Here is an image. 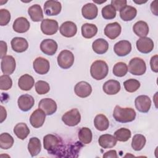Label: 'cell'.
Listing matches in <instances>:
<instances>
[{"label":"cell","mask_w":158,"mask_h":158,"mask_svg":"<svg viewBox=\"0 0 158 158\" xmlns=\"http://www.w3.org/2000/svg\"><path fill=\"white\" fill-rule=\"evenodd\" d=\"M46 118V114L40 109H36L33 112L30 117V123L31 125L38 128L42 127L44 123Z\"/></svg>","instance_id":"obj_14"},{"label":"cell","mask_w":158,"mask_h":158,"mask_svg":"<svg viewBox=\"0 0 158 158\" xmlns=\"http://www.w3.org/2000/svg\"><path fill=\"white\" fill-rule=\"evenodd\" d=\"M28 150L31 157L36 156L41 150L40 140L36 137L31 138L28 144Z\"/></svg>","instance_id":"obj_32"},{"label":"cell","mask_w":158,"mask_h":158,"mask_svg":"<svg viewBox=\"0 0 158 158\" xmlns=\"http://www.w3.org/2000/svg\"><path fill=\"white\" fill-rule=\"evenodd\" d=\"M62 122L67 126L74 127L77 125L81 120V115L79 110L76 109H72L66 112L62 117Z\"/></svg>","instance_id":"obj_6"},{"label":"cell","mask_w":158,"mask_h":158,"mask_svg":"<svg viewBox=\"0 0 158 158\" xmlns=\"http://www.w3.org/2000/svg\"><path fill=\"white\" fill-rule=\"evenodd\" d=\"M16 62L12 56H6L1 59V69L4 75H10L13 73L15 69Z\"/></svg>","instance_id":"obj_8"},{"label":"cell","mask_w":158,"mask_h":158,"mask_svg":"<svg viewBox=\"0 0 158 158\" xmlns=\"http://www.w3.org/2000/svg\"><path fill=\"white\" fill-rule=\"evenodd\" d=\"M58 48L57 43L52 39H46L41 41L40 44V49L41 51L48 56L54 55Z\"/></svg>","instance_id":"obj_18"},{"label":"cell","mask_w":158,"mask_h":158,"mask_svg":"<svg viewBox=\"0 0 158 158\" xmlns=\"http://www.w3.org/2000/svg\"><path fill=\"white\" fill-rule=\"evenodd\" d=\"M17 104L19 109L23 111L27 112L30 110L35 104L33 97L28 94H22L18 98Z\"/></svg>","instance_id":"obj_17"},{"label":"cell","mask_w":158,"mask_h":158,"mask_svg":"<svg viewBox=\"0 0 158 158\" xmlns=\"http://www.w3.org/2000/svg\"><path fill=\"white\" fill-rule=\"evenodd\" d=\"M131 131L125 128H120L114 132V136L118 141L125 142L127 141L131 137Z\"/></svg>","instance_id":"obj_38"},{"label":"cell","mask_w":158,"mask_h":158,"mask_svg":"<svg viewBox=\"0 0 158 158\" xmlns=\"http://www.w3.org/2000/svg\"><path fill=\"white\" fill-rule=\"evenodd\" d=\"M12 86V80L8 75H2L0 77V89L8 90Z\"/></svg>","instance_id":"obj_43"},{"label":"cell","mask_w":158,"mask_h":158,"mask_svg":"<svg viewBox=\"0 0 158 158\" xmlns=\"http://www.w3.org/2000/svg\"><path fill=\"white\" fill-rule=\"evenodd\" d=\"M39 109L44 112L46 115H51L57 110V104L54 100L51 98L42 99L38 103Z\"/></svg>","instance_id":"obj_9"},{"label":"cell","mask_w":158,"mask_h":158,"mask_svg":"<svg viewBox=\"0 0 158 158\" xmlns=\"http://www.w3.org/2000/svg\"><path fill=\"white\" fill-rule=\"evenodd\" d=\"M14 138L8 133H2L0 135V148L2 149H8L14 144Z\"/></svg>","instance_id":"obj_37"},{"label":"cell","mask_w":158,"mask_h":158,"mask_svg":"<svg viewBox=\"0 0 158 158\" xmlns=\"http://www.w3.org/2000/svg\"><path fill=\"white\" fill-rule=\"evenodd\" d=\"M95 128L101 131L107 130L109 127V121L107 117L102 114H98L94 119Z\"/></svg>","instance_id":"obj_31"},{"label":"cell","mask_w":158,"mask_h":158,"mask_svg":"<svg viewBox=\"0 0 158 158\" xmlns=\"http://www.w3.org/2000/svg\"><path fill=\"white\" fill-rule=\"evenodd\" d=\"M137 14V10L131 6H126L120 10V18L125 22L133 20Z\"/></svg>","instance_id":"obj_27"},{"label":"cell","mask_w":158,"mask_h":158,"mask_svg":"<svg viewBox=\"0 0 158 158\" xmlns=\"http://www.w3.org/2000/svg\"><path fill=\"white\" fill-rule=\"evenodd\" d=\"M0 108H1V122H0L2 123L4 122V120L6 118L7 112H6V110L5 109V108L2 106H1Z\"/></svg>","instance_id":"obj_50"},{"label":"cell","mask_w":158,"mask_h":158,"mask_svg":"<svg viewBox=\"0 0 158 158\" xmlns=\"http://www.w3.org/2000/svg\"><path fill=\"white\" fill-rule=\"evenodd\" d=\"M59 31L63 36L71 38L76 35L77 32V27L74 22L66 21L62 23L59 28Z\"/></svg>","instance_id":"obj_19"},{"label":"cell","mask_w":158,"mask_h":158,"mask_svg":"<svg viewBox=\"0 0 158 158\" xmlns=\"http://www.w3.org/2000/svg\"><path fill=\"white\" fill-rule=\"evenodd\" d=\"M128 70L129 72L136 76L143 75L146 70L145 61L140 57H134L131 59L128 64Z\"/></svg>","instance_id":"obj_4"},{"label":"cell","mask_w":158,"mask_h":158,"mask_svg":"<svg viewBox=\"0 0 158 158\" xmlns=\"http://www.w3.org/2000/svg\"><path fill=\"white\" fill-rule=\"evenodd\" d=\"M137 49L141 53L148 54L151 52L154 46L153 41L148 37H141L136 43Z\"/></svg>","instance_id":"obj_13"},{"label":"cell","mask_w":158,"mask_h":158,"mask_svg":"<svg viewBox=\"0 0 158 158\" xmlns=\"http://www.w3.org/2000/svg\"><path fill=\"white\" fill-rule=\"evenodd\" d=\"M134 2H135V3H136V4H143V3H145V2H146L147 1H142V2H136V1H134Z\"/></svg>","instance_id":"obj_51"},{"label":"cell","mask_w":158,"mask_h":158,"mask_svg":"<svg viewBox=\"0 0 158 158\" xmlns=\"http://www.w3.org/2000/svg\"><path fill=\"white\" fill-rule=\"evenodd\" d=\"M33 67L36 73L40 75L46 74L50 69L49 62L42 57H36L33 63Z\"/></svg>","instance_id":"obj_12"},{"label":"cell","mask_w":158,"mask_h":158,"mask_svg":"<svg viewBox=\"0 0 158 158\" xmlns=\"http://www.w3.org/2000/svg\"><path fill=\"white\" fill-rule=\"evenodd\" d=\"M62 143L60 138L52 134L46 135L43 138L44 148L48 151L49 154H58L59 156V153L62 154L67 152L66 146H64Z\"/></svg>","instance_id":"obj_1"},{"label":"cell","mask_w":158,"mask_h":158,"mask_svg":"<svg viewBox=\"0 0 158 158\" xmlns=\"http://www.w3.org/2000/svg\"><path fill=\"white\" fill-rule=\"evenodd\" d=\"M74 91L76 95L78 97L85 98L91 94L92 92V87L88 82L81 81L75 85Z\"/></svg>","instance_id":"obj_16"},{"label":"cell","mask_w":158,"mask_h":158,"mask_svg":"<svg viewBox=\"0 0 158 158\" xmlns=\"http://www.w3.org/2000/svg\"><path fill=\"white\" fill-rule=\"evenodd\" d=\"M101 14L104 19L112 20L116 16V10L111 4H108L102 7Z\"/></svg>","instance_id":"obj_41"},{"label":"cell","mask_w":158,"mask_h":158,"mask_svg":"<svg viewBox=\"0 0 158 158\" xmlns=\"http://www.w3.org/2000/svg\"><path fill=\"white\" fill-rule=\"evenodd\" d=\"M146 142V139L143 135L136 134L132 138L131 147L135 151H141L145 146Z\"/></svg>","instance_id":"obj_36"},{"label":"cell","mask_w":158,"mask_h":158,"mask_svg":"<svg viewBox=\"0 0 158 158\" xmlns=\"http://www.w3.org/2000/svg\"><path fill=\"white\" fill-rule=\"evenodd\" d=\"M136 109L140 112H148L151 106V100L148 96L140 95L136 98L135 100Z\"/></svg>","instance_id":"obj_11"},{"label":"cell","mask_w":158,"mask_h":158,"mask_svg":"<svg viewBox=\"0 0 158 158\" xmlns=\"http://www.w3.org/2000/svg\"><path fill=\"white\" fill-rule=\"evenodd\" d=\"M30 27V23L28 20L23 17H18L15 20L13 23V29L14 30L19 33H23L27 32Z\"/></svg>","instance_id":"obj_22"},{"label":"cell","mask_w":158,"mask_h":158,"mask_svg":"<svg viewBox=\"0 0 158 158\" xmlns=\"http://www.w3.org/2000/svg\"><path fill=\"white\" fill-rule=\"evenodd\" d=\"M127 1L126 0H112L111 5L115 8L116 10H120L127 6Z\"/></svg>","instance_id":"obj_45"},{"label":"cell","mask_w":158,"mask_h":158,"mask_svg":"<svg viewBox=\"0 0 158 158\" xmlns=\"http://www.w3.org/2000/svg\"><path fill=\"white\" fill-rule=\"evenodd\" d=\"M35 84L33 77L29 74H24L22 75L18 80V86L23 91L30 90Z\"/></svg>","instance_id":"obj_25"},{"label":"cell","mask_w":158,"mask_h":158,"mask_svg":"<svg viewBox=\"0 0 158 158\" xmlns=\"http://www.w3.org/2000/svg\"><path fill=\"white\" fill-rule=\"evenodd\" d=\"M133 30L135 35L141 38L145 37L148 35L149 28L148 23L146 22L139 20L134 24L133 27Z\"/></svg>","instance_id":"obj_29"},{"label":"cell","mask_w":158,"mask_h":158,"mask_svg":"<svg viewBox=\"0 0 158 158\" xmlns=\"http://www.w3.org/2000/svg\"><path fill=\"white\" fill-rule=\"evenodd\" d=\"M114 51L118 56H126L131 51V44L127 40L119 41L115 44Z\"/></svg>","instance_id":"obj_15"},{"label":"cell","mask_w":158,"mask_h":158,"mask_svg":"<svg viewBox=\"0 0 158 158\" xmlns=\"http://www.w3.org/2000/svg\"><path fill=\"white\" fill-rule=\"evenodd\" d=\"M28 14L31 19L35 22L43 20V13L41 7L39 4H34L28 9Z\"/></svg>","instance_id":"obj_28"},{"label":"cell","mask_w":158,"mask_h":158,"mask_svg":"<svg viewBox=\"0 0 158 158\" xmlns=\"http://www.w3.org/2000/svg\"><path fill=\"white\" fill-rule=\"evenodd\" d=\"M74 55L69 50L62 51L57 56V60L59 66L63 69H68L71 67L74 62Z\"/></svg>","instance_id":"obj_5"},{"label":"cell","mask_w":158,"mask_h":158,"mask_svg":"<svg viewBox=\"0 0 158 158\" xmlns=\"http://www.w3.org/2000/svg\"><path fill=\"white\" fill-rule=\"evenodd\" d=\"M150 66L152 71L156 73L158 72V56L157 54L151 58Z\"/></svg>","instance_id":"obj_46"},{"label":"cell","mask_w":158,"mask_h":158,"mask_svg":"<svg viewBox=\"0 0 158 158\" xmlns=\"http://www.w3.org/2000/svg\"><path fill=\"white\" fill-rule=\"evenodd\" d=\"M81 14L83 17L88 20L95 19L98 14V9L94 3H87L82 7Z\"/></svg>","instance_id":"obj_21"},{"label":"cell","mask_w":158,"mask_h":158,"mask_svg":"<svg viewBox=\"0 0 158 158\" xmlns=\"http://www.w3.org/2000/svg\"><path fill=\"white\" fill-rule=\"evenodd\" d=\"M0 46H1L0 57L2 59L4 56H6V54H7V43L4 41H0Z\"/></svg>","instance_id":"obj_47"},{"label":"cell","mask_w":158,"mask_h":158,"mask_svg":"<svg viewBox=\"0 0 158 158\" xmlns=\"http://www.w3.org/2000/svg\"><path fill=\"white\" fill-rule=\"evenodd\" d=\"M102 157L104 158H117L118 156L115 150H110L105 152Z\"/></svg>","instance_id":"obj_48"},{"label":"cell","mask_w":158,"mask_h":158,"mask_svg":"<svg viewBox=\"0 0 158 158\" xmlns=\"http://www.w3.org/2000/svg\"><path fill=\"white\" fill-rule=\"evenodd\" d=\"M62 10V5L59 1L54 0L46 1L44 4V11L48 16L57 15Z\"/></svg>","instance_id":"obj_10"},{"label":"cell","mask_w":158,"mask_h":158,"mask_svg":"<svg viewBox=\"0 0 158 158\" xmlns=\"http://www.w3.org/2000/svg\"><path fill=\"white\" fill-rule=\"evenodd\" d=\"M113 117L118 122L128 123L135 119L136 112L131 107H121L116 106L114 109Z\"/></svg>","instance_id":"obj_2"},{"label":"cell","mask_w":158,"mask_h":158,"mask_svg":"<svg viewBox=\"0 0 158 158\" xmlns=\"http://www.w3.org/2000/svg\"><path fill=\"white\" fill-rule=\"evenodd\" d=\"M78 137L80 143L82 144H89L91 142L93 138L91 130L88 127H82L78 131Z\"/></svg>","instance_id":"obj_35"},{"label":"cell","mask_w":158,"mask_h":158,"mask_svg":"<svg viewBox=\"0 0 158 158\" xmlns=\"http://www.w3.org/2000/svg\"><path fill=\"white\" fill-rule=\"evenodd\" d=\"M92 48L94 52L96 54H103L107 51L109 49V44L104 39L98 38L93 41Z\"/></svg>","instance_id":"obj_30"},{"label":"cell","mask_w":158,"mask_h":158,"mask_svg":"<svg viewBox=\"0 0 158 158\" xmlns=\"http://www.w3.org/2000/svg\"><path fill=\"white\" fill-rule=\"evenodd\" d=\"M120 88L121 86L119 81L115 80H107L102 86L104 92L108 95L116 94L120 91Z\"/></svg>","instance_id":"obj_24"},{"label":"cell","mask_w":158,"mask_h":158,"mask_svg":"<svg viewBox=\"0 0 158 158\" xmlns=\"http://www.w3.org/2000/svg\"><path fill=\"white\" fill-rule=\"evenodd\" d=\"M117 140L114 136L110 134H104L99 136L98 143L101 147L104 149L112 148L117 144Z\"/></svg>","instance_id":"obj_26"},{"label":"cell","mask_w":158,"mask_h":158,"mask_svg":"<svg viewBox=\"0 0 158 158\" xmlns=\"http://www.w3.org/2000/svg\"><path fill=\"white\" fill-rule=\"evenodd\" d=\"M13 51L16 52H25L28 48V43L27 40L22 37H15L10 42Z\"/></svg>","instance_id":"obj_23"},{"label":"cell","mask_w":158,"mask_h":158,"mask_svg":"<svg viewBox=\"0 0 158 158\" xmlns=\"http://www.w3.org/2000/svg\"><path fill=\"white\" fill-rule=\"evenodd\" d=\"M157 1H154L151 2L150 7H151V12L155 15H157Z\"/></svg>","instance_id":"obj_49"},{"label":"cell","mask_w":158,"mask_h":158,"mask_svg":"<svg viewBox=\"0 0 158 158\" xmlns=\"http://www.w3.org/2000/svg\"><path fill=\"white\" fill-rule=\"evenodd\" d=\"M97 32L98 28L94 24L86 23L81 26V35L85 38L90 39L94 37Z\"/></svg>","instance_id":"obj_33"},{"label":"cell","mask_w":158,"mask_h":158,"mask_svg":"<svg viewBox=\"0 0 158 158\" xmlns=\"http://www.w3.org/2000/svg\"><path fill=\"white\" fill-rule=\"evenodd\" d=\"M122 27L118 22L108 23L104 28V35L110 40L117 38L121 33Z\"/></svg>","instance_id":"obj_20"},{"label":"cell","mask_w":158,"mask_h":158,"mask_svg":"<svg viewBox=\"0 0 158 158\" xmlns=\"http://www.w3.org/2000/svg\"><path fill=\"white\" fill-rule=\"evenodd\" d=\"M41 30L44 35H54L59 30L58 22L53 19H43L41 23Z\"/></svg>","instance_id":"obj_7"},{"label":"cell","mask_w":158,"mask_h":158,"mask_svg":"<svg viewBox=\"0 0 158 158\" xmlns=\"http://www.w3.org/2000/svg\"><path fill=\"white\" fill-rule=\"evenodd\" d=\"M123 86L127 92L133 93L139 88L140 82L136 79L130 78L123 82Z\"/></svg>","instance_id":"obj_40"},{"label":"cell","mask_w":158,"mask_h":158,"mask_svg":"<svg viewBox=\"0 0 158 158\" xmlns=\"http://www.w3.org/2000/svg\"><path fill=\"white\" fill-rule=\"evenodd\" d=\"M30 129L25 123H19L14 128V133L20 139H25L30 133Z\"/></svg>","instance_id":"obj_34"},{"label":"cell","mask_w":158,"mask_h":158,"mask_svg":"<svg viewBox=\"0 0 158 158\" xmlns=\"http://www.w3.org/2000/svg\"><path fill=\"white\" fill-rule=\"evenodd\" d=\"M109 67L107 63L102 60H97L93 62L90 67V74L96 80L104 79L108 74Z\"/></svg>","instance_id":"obj_3"},{"label":"cell","mask_w":158,"mask_h":158,"mask_svg":"<svg viewBox=\"0 0 158 158\" xmlns=\"http://www.w3.org/2000/svg\"><path fill=\"white\" fill-rule=\"evenodd\" d=\"M112 72L115 76L122 77L128 72L127 65L123 62H118L114 65Z\"/></svg>","instance_id":"obj_39"},{"label":"cell","mask_w":158,"mask_h":158,"mask_svg":"<svg viewBox=\"0 0 158 158\" xmlns=\"http://www.w3.org/2000/svg\"><path fill=\"white\" fill-rule=\"evenodd\" d=\"M10 14L9 11L5 9H0V25H7L10 20Z\"/></svg>","instance_id":"obj_44"},{"label":"cell","mask_w":158,"mask_h":158,"mask_svg":"<svg viewBox=\"0 0 158 158\" xmlns=\"http://www.w3.org/2000/svg\"><path fill=\"white\" fill-rule=\"evenodd\" d=\"M35 91L38 94H45L50 90L49 83L45 81L39 80L35 83Z\"/></svg>","instance_id":"obj_42"}]
</instances>
